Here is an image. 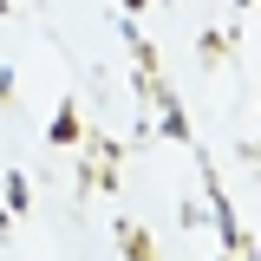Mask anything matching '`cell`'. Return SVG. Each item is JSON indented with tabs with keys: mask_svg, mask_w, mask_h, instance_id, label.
I'll use <instances>...</instances> for the list:
<instances>
[{
	"mask_svg": "<svg viewBox=\"0 0 261 261\" xmlns=\"http://www.w3.org/2000/svg\"><path fill=\"white\" fill-rule=\"evenodd\" d=\"M202 196H209V209H216V228H222V248H228V255H242V261H248V248H255V242L242 235V222H235V209H228V190L216 183V170H202Z\"/></svg>",
	"mask_w": 261,
	"mask_h": 261,
	"instance_id": "6da1fadb",
	"label": "cell"
},
{
	"mask_svg": "<svg viewBox=\"0 0 261 261\" xmlns=\"http://www.w3.org/2000/svg\"><path fill=\"white\" fill-rule=\"evenodd\" d=\"M59 150H72L79 137H85V124H79V98H59V111H53V130H46Z\"/></svg>",
	"mask_w": 261,
	"mask_h": 261,
	"instance_id": "7a4b0ae2",
	"label": "cell"
},
{
	"mask_svg": "<svg viewBox=\"0 0 261 261\" xmlns=\"http://www.w3.org/2000/svg\"><path fill=\"white\" fill-rule=\"evenodd\" d=\"M118 248H124V261H163L150 228H137V222H118Z\"/></svg>",
	"mask_w": 261,
	"mask_h": 261,
	"instance_id": "3957f363",
	"label": "cell"
},
{
	"mask_svg": "<svg viewBox=\"0 0 261 261\" xmlns=\"http://www.w3.org/2000/svg\"><path fill=\"white\" fill-rule=\"evenodd\" d=\"M13 209H33V190H27V176H20V170L7 176V216H13Z\"/></svg>",
	"mask_w": 261,
	"mask_h": 261,
	"instance_id": "277c9868",
	"label": "cell"
},
{
	"mask_svg": "<svg viewBox=\"0 0 261 261\" xmlns=\"http://www.w3.org/2000/svg\"><path fill=\"white\" fill-rule=\"evenodd\" d=\"M228 46H235V27H228V33H209V39H202V65H222Z\"/></svg>",
	"mask_w": 261,
	"mask_h": 261,
	"instance_id": "5b68a950",
	"label": "cell"
},
{
	"mask_svg": "<svg viewBox=\"0 0 261 261\" xmlns=\"http://www.w3.org/2000/svg\"><path fill=\"white\" fill-rule=\"evenodd\" d=\"M7 98H13V72H0V105H7Z\"/></svg>",
	"mask_w": 261,
	"mask_h": 261,
	"instance_id": "8992f818",
	"label": "cell"
},
{
	"mask_svg": "<svg viewBox=\"0 0 261 261\" xmlns=\"http://www.w3.org/2000/svg\"><path fill=\"white\" fill-rule=\"evenodd\" d=\"M124 7H130V13H137V7H144V0H124Z\"/></svg>",
	"mask_w": 261,
	"mask_h": 261,
	"instance_id": "52a82bcc",
	"label": "cell"
},
{
	"mask_svg": "<svg viewBox=\"0 0 261 261\" xmlns=\"http://www.w3.org/2000/svg\"><path fill=\"white\" fill-rule=\"evenodd\" d=\"M235 7H248V0H235Z\"/></svg>",
	"mask_w": 261,
	"mask_h": 261,
	"instance_id": "ba28073f",
	"label": "cell"
}]
</instances>
